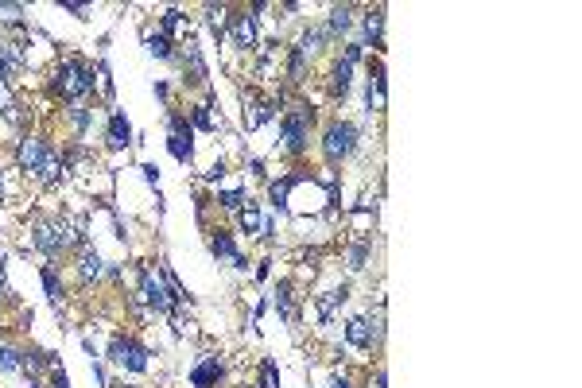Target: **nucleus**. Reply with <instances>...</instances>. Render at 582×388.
I'll use <instances>...</instances> for the list:
<instances>
[{"label": "nucleus", "instance_id": "9b49d317", "mask_svg": "<svg viewBox=\"0 0 582 388\" xmlns=\"http://www.w3.org/2000/svg\"><path fill=\"white\" fill-rule=\"evenodd\" d=\"M101 272H105V264H101V256L93 253L90 245H85L82 253H78V276H82V279H97Z\"/></svg>", "mask_w": 582, "mask_h": 388}, {"label": "nucleus", "instance_id": "f257e3e1", "mask_svg": "<svg viewBox=\"0 0 582 388\" xmlns=\"http://www.w3.org/2000/svg\"><path fill=\"white\" fill-rule=\"evenodd\" d=\"M51 85H54L59 97H66V101H74V105H78V97L93 90V66H90V62H82V59H66L59 70H54Z\"/></svg>", "mask_w": 582, "mask_h": 388}, {"label": "nucleus", "instance_id": "c9c22d12", "mask_svg": "<svg viewBox=\"0 0 582 388\" xmlns=\"http://www.w3.org/2000/svg\"><path fill=\"white\" fill-rule=\"evenodd\" d=\"M276 295H279V299H276V307L284 310V315H291V295H287V284H279V291H276Z\"/></svg>", "mask_w": 582, "mask_h": 388}, {"label": "nucleus", "instance_id": "473e14b6", "mask_svg": "<svg viewBox=\"0 0 582 388\" xmlns=\"http://www.w3.org/2000/svg\"><path fill=\"white\" fill-rule=\"evenodd\" d=\"M260 388H279V372H276V361H264V380H260Z\"/></svg>", "mask_w": 582, "mask_h": 388}, {"label": "nucleus", "instance_id": "e433bc0d", "mask_svg": "<svg viewBox=\"0 0 582 388\" xmlns=\"http://www.w3.org/2000/svg\"><path fill=\"white\" fill-rule=\"evenodd\" d=\"M51 388H70V377L62 369H51Z\"/></svg>", "mask_w": 582, "mask_h": 388}, {"label": "nucleus", "instance_id": "bb28decb", "mask_svg": "<svg viewBox=\"0 0 582 388\" xmlns=\"http://www.w3.org/2000/svg\"><path fill=\"white\" fill-rule=\"evenodd\" d=\"M380 28H384V12L377 8V12H369V16H365V35H369L372 43H380Z\"/></svg>", "mask_w": 582, "mask_h": 388}, {"label": "nucleus", "instance_id": "c756f323", "mask_svg": "<svg viewBox=\"0 0 582 388\" xmlns=\"http://www.w3.org/2000/svg\"><path fill=\"white\" fill-rule=\"evenodd\" d=\"M147 51H152L155 59H171V39L167 35H147Z\"/></svg>", "mask_w": 582, "mask_h": 388}, {"label": "nucleus", "instance_id": "4be33fe9", "mask_svg": "<svg viewBox=\"0 0 582 388\" xmlns=\"http://www.w3.org/2000/svg\"><path fill=\"white\" fill-rule=\"evenodd\" d=\"M23 365H28L31 372L35 369H54V357L47 353V349H28V353H23Z\"/></svg>", "mask_w": 582, "mask_h": 388}, {"label": "nucleus", "instance_id": "1a4fd4ad", "mask_svg": "<svg viewBox=\"0 0 582 388\" xmlns=\"http://www.w3.org/2000/svg\"><path fill=\"white\" fill-rule=\"evenodd\" d=\"M233 39H237V47H256V16H233Z\"/></svg>", "mask_w": 582, "mask_h": 388}, {"label": "nucleus", "instance_id": "a878e982", "mask_svg": "<svg viewBox=\"0 0 582 388\" xmlns=\"http://www.w3.org/2000/svg\"><path fill=\"white\" fill-rule=\"evenodd\" d=\"M272 113H276V105H272V101H264V105H253V113H245V128H256V124L268 121Z\"/></svg>", "mask_w": 582, "mask_h": 388}, {"label": "nucleus", "instance_id": "20e7f679", "mask_svg": "<svg viewBox=\"0 0 582 388\" xmlns=\"http://www.w3.org/2000/svg\"><path fill=\"white\" fill-rule=\"evenodd\" d=\"M109 357H113L116 365H124V369H132V372H144L147 369V349L140 346V341H132V338H113Z\"/></svg>", "mask_w": 582, "mask_h": 388}, {"label": "nucleus", "instance_id": "f8f14e48", "mask_svg": "<svg viewBox=\"0 0 582 388\" xmlns=\"http://www.w3.org/2000/svg\"><path fill=\"white\" fill-rule=\"evenodd\" d=\"M128 144H132L128 121H124L121 113H113V116H109V147H128Z\"/></svg>", "mask_w": 582, "mask_h": 388}, {"label": "nucleus", "instance_id": "393cba45", "mask_svg": "<svg viewBox=\"0 0 582 388\" xmlns=\"http://www.w3.org/2000/svg\"><path fill=\"white\" fill-rule=\"evenodd\" d=\"M0 369H4V372H20L23 369V357L16 353L12 346H0Z\"/></svg>", "mask_w": 582, "mask_h": 388}, {"label": "nucleus", "instance_id": "a211bd4d", "mask_svg": "<svg viewBox=\"0 0 582 388\" xmlns=\"http://www.w3.org/2000/svg\"><path fill=\"white\" fill-rule=\"evenodd\" d=\"M260 225H264V217H260V210H256V202L241 206V229H245V233H260Z\"/></svg>", "mask_w": 582, "mask_h": 388}, {"label": "nucleus", "instance_id": "423d86ee", "mask_svg": "<svg viewBox=\"0 0 582 388\" xmlns=\"http://www.w3.org/2000/svg\"><path fill=\"white\" fill-rule=\"evenodd\" d=\"M43 155H47V140H39V136H23L20 147H16V163H20L23 171H39Z\"/></svg>", "mask_w": 582, "mask_h": 388}, {"label": "nucleus", "instance_id": "58836bf2", "mask_svg": "<svg viewBox=\"0 0 582 388\" xmlns=\"http://www.w3.org/2000/svg\"><path fill=\"white\" fill-rule=\"evenodd\" d=\"M140 171H144V178H147V183H159V171H155L152 163H144V167H140Z\"/></svg>", "mask_w": 582, "mask_h": 388}, {"label": "nucleus", "instance_id": "4468645a", "mask_svg": "<svg viewBox=\"0 0 582 388\" xmlns=\"http://www.w3.org/2000/svg\"><path fill=\"white\" fill-rule=\"evenodd\" d=\"M62 171H66V163H62L59 155H51V152H47V155H43V163H39V171H35V175H39V183H54V178H59Z\"/></svg>", "mask_w": 582, "mask_h": 388}, {"label": "nucleus", "instance_id": "39448f33", "mask_svg": "<svg viewBox=\"0 0 582 388\" xmlns=\"http://www.w3.org/2000/svg\"><path fill=\"white\" fill-rule=\"evenodd\" d=\"M140 295H144V299L152 303L155 310H163V315H167V310L175 307V295H171L167 287H163V284H159V279H155L147 268H140Z\"/></svg>", "mask_w": 582, "mask_h": 388}, {"label": "nucleus", "instance_id": "f03ea898", "mask_svg": "<svg viewBox=\"0 0 582 388\" xmlns=\"http://www.w3.org/2000/svg\"><path fill=\"white\" fill-rule=\"evenodd\" d=\"M310 121H315V113H310L307 105H295L291 113L284 116V147L291 155H299L303 147H307L310 140Z\"/></svg>", "mask_w": 582, "mask_h": 388}, {"label": "nucleus", "instance_id": "7ed1b4c3", "mask_svg": "<svg viewBox=\"0 0 582 388\" xmlns=\"http://www.w3.org/2000/svg\"><path fill=\"white\" fill-rule=\"evenodd\" d=\"M357 147V128L349 121H338V124H330L326 128V136H322V152H326V159L330 163H338V159H346L349 152Z\"/></svg>", "mask_w": 582, "mask_h": 388}, {"label": "nucleus", "instance_id": "2f4dec72", "mask_svg": "<svg viewBox=\"0 0 582 388\" xmlns=\"http://www.w3.org/2000/svg\"><path fill=\"white\" fill-rule=\"evenodd\" d=\"M183 12H178V8H171L167 16H163V31H171V35H175V31H183Z\"/></svg>", "mask_w": 582, "mask_h": 388}, {"label": "nucleus", "instance_id": "b1692460", "mask_svg": "<svg viewBox=\"0 0 582 388\" xmlns=\"http://www.w3.org/2000/svg\"><path fill=\"white\" fill-rule=\"evenodd\" d=\"M322 39H326V31H307V35H303V43L295 47V51H299L303 59H307V54H318V51H322Z\"/></svg>", "mask_w": 582, "mask_h": 388}, {"label": "nucleus", "instance_id": "ddd939ff", "mask_svg": "<svg viewBox=\"0 0 582 388\" xmlns=\"http://www.w3.org/2000/svg\"><path fill=\"white\" fill-rule=\"evenodd\" d=\"M186 66H190V78H186V82H194V85L206 82V62H202V51L194 43H186Z\"/></svg>", "mask_w": 582, "mask_h": 388}, {"label": "nucleus", "instance_id": "9d476101", "mask_svg": "<svg viewBox=\"0 0 582 388\" xmlns=\"http://www.w3.org/2000/svg\"><path fill=\"white\" fill-rule=\"evenodd\" d=\"M346 338H349V346H357V349H369V346H372V326H369V318H349V326H346Z\"/></svg>", "mask_w": 582, "mask_h": 388}, {"label": "nucleus", "instance_id": "72a5a7b5", "mask_svg": "<svg viewBox=\"0 0 582 388\" xmlns=\"http://www.w3.org/2000/svg\"><path fill=\"white\" fill-rule=\"evenodd\" d=\"M217 202H222L225 210H241V206H245V198H241V190H225V194H222V198H217Z\"/></svg>", "mask_w": 582, "mask_h": 388}, {"label": "nucleus", "instance_id": "cd10ccee", "mask_svg": "<svg viewBox=\"0 0 582 388\" xmlns=\"http://www.w3.org/2000/svg\"><path fill=\"white\" fill-rule=\"evenodd\" d=\"M349 74H353V66L341 59L338 66H334V93H346V90H349Z\"/></svg>", "mask_w": 582, "mask_h": 388}, {"label": "nucleus", "instance_id": "0eeeda50", "mask_svg": "<svg viewBox=\"0 0 582 388\" xmlns=\"http://www.w3.org/2000/svg\"><path fill=\"white\" fill-rule=\"evenodd\" d=\"M210 248H214V256H222V260H229L233 268H241V272L248 268V260H245V256L237 253V245H233V237H229V233H225V229H217V233H214V241H210Z\"/></svg>", "mask_w": 582, "mask_h": 388}, {"label": "nucleus", "instance_id": "4c0bfd02", "mask_svg": "<svg viewBox=\"0 0 582 388\" xmlns=\"http://www.w3.org/2000/svg\"><path fill=\"white\" fill-rule=\"evenodd\" d=\"M291 78H303V54L299 51L291 54Z\"/></svg>", "mask_w": 582, "mask_h": 388}, {"label": "nucleus", "instance_id": "6e6552de", "mask_svg": "<svg viewBox=\"0 0 582 388\" xmlns=\"http://www.w3.org/2000/svg\"><path fill=\"white\" fill-rule=\"evenodd\" d=\"M217 377H222V361H217V357H206L202 365H194L190 384H194V388H214Z\"/></svg>", "mask_w": 582, "mask_h": 388}, {"label": "nucleus", "instance_id": "2eb2a0df", "mask_svg": "<svg viewBox=\"0 0 582 388\" xmlns=\"http://www.w3.org/2000/svg\"><path fill=\"white\" fill-rule=\"evenodd\" d=\"M295 183H299V175H291V178H279V183H272V186H268V194H272V206H276L279 214H284V210H287V190H291Z\"/></svg>", "mask_w": 582, "mask_h": 388}, {"label": "nucleus", "instance_id": "a19ab883", "mask_svg": "<svg viewBox=\"0 0 582 388\" xmlns=\"http://www.w3.org/2000/svg\"><path fill=\"white\" fill-rule=\"evenodd\" d=\"M330 388H349V380H346V377H334V380H330Z\"/></svg>", "mask_w": 582, "mask_h": 388}, {"label": "nucleus", "instance_id": "c85d7f7f", "mask_svg": "<svg viewBox=\"0 0 582 388\" xmlns=\"http://www.w3.org/2000/svg\"><path fill=\"white\" fill-rule=\"evenodd\" d=\"M365 260H369V241H357V245L349 248V268L361 272V268H365Z\"/></svg>", "mask_w": 582, "mask_h": 388}, {"label": "nucleus", "instance_id": "412c9836", "mask_svg": "<svg viewBox=\"0 0 582 388\" xmlns=\"http://www.w3.org/2000/svg\"><path fill=\"white\" fill-rule=\"evenodd\" d=\"M194 128H202V132L217 128V121H214V105H210V101H202V105H194Z\"/></svg>", "mask_w": 582, "mask_h": 388}, {"label": "nucleus", "instance_id": "37998d69", "mask_svg": "<svg viewBox=\"0 0 582 388\" xmlns=\"http://www.w3.org/2000/svg\"><path fill=\"white\" fill-rule=\"evenodd\" d=\"M0 291H4V279H0Z\"/></svg>", "mask_w": 582, "mask_h": 388}, {"label": "nucleus", "instance_id": "f704fd0d", "mask_svg": "<svg viewBox=\"0 0 582 388\" xmlns=\"http://www.w3.org/2000/svg\"><path fill=\"white\" fill-rule=\"evenodd\" d=\"M206 16H210V28H214V31H222V28H225V8H214V4H210V8H206Z\"/></svg>", "mask_w": 582, "mask_h": 388}, {"label": "nucleus", "instance_id": "f3484780", "mask_svg": "<svg viewBox=\"0 0 582 388\" xmlns=\"http://www.w3.org/2000/svg\"><path fill=\"white\" fill-rule=\"evenodd\" d=\"M43 287H47V295H51V303H59L62 299V279H59V272H54V264H43Z\"/></svg>", "mask_w": 582, "mask_h": 388}, {"label": "nucleus", "instance_id": "7c9ffc66", "mask_svg": "<svg viewBox=\"0 0 582 388\" xmlns=\"http://www.w3.org/2000/svg\"><path fill=\"white\" fill-rule=\"evenodd\" d=\"M70 121H74L78 132H85V128H90V109H85V105H70Z\"/></svg>", "mask_w": 582, "mask_h": 388}, {"label": "nucleus", "instance_id": "5701e85b", "mask_svg": "<svg viewBox=\"0 0 582 388\" xmlns=\"http://www.w3.org/2000/svg\"><path fill=\"white\" fill-rule=\"evenodd\" d=\"M349 16H353V8H349V4L330 8V31H334V35H341V31L349 28Z\"/></svg>", "mask_w": 582, "mask_h": 388}, {"label": "nucleus", "instance_id": "ea45409f", "mask_svg": "<svg viewBox=\"0 0 582 388\" xmlns=\"http://www.w3.org/2000/svg\"><path fill=\"white\" fill-rule=\"evenodd\" d=\"M62 8H66V12H74V16H85V4H70V0H66Z\"/></svg>", "mask_w": 582, "mask_h": 388}, {"label": "nucleus", "instance_id": "dca6fc26", "mask_svg": "<svg viewBox=\"0 0 582 388\" xmlns=\"http://www.w3.org/2000/svg\"><path fill=\"white\" fill-rule=\"evenodd\" d=\"M167 152L175 155L178 163H190V155H194V147H190V136H175V132H171V136H167Z\"/></svg>", "mask_w": 582, "mask_h": 388}, {"label": "nucleus", "instance_id": "aec40b11", "mask_svg": "<svg viewBox=\"0 0 582 388\" xmlns=\"http://www.w3.org/2000/svg\"><path fill=\"white\" fill-rule=\"evenodd\" d=\"M346 295H349V287H338V291H326L322 299H318V315H322V318H330V315H334V307H338V303H346Z\"/></svg>", "mask_w": 582, "mask_h": 388}, {"label": "nucleus", "instance_id": "79ce46f5", "mask_svg": "<svg viewBox=\"0 0 582 388\" xmlns=\"http://www.w3.org/2000/svg\"><path fill=\"white\" fill-rule=\"evenodd\" d=\"M0 198H4V178H0Z\"/></svg>", "mask_w": 582, "mask_h": 388}, {"label": "nucleus", "instance_id": "6ab92c4d", "mask_svg": "<svg viewBox=\"0 0 582 388\" xmlns=\"http://www.w3.org/2000/svg\"><path fill=\"white\" fill-rule=\"evenodd\" d=\"M372 109H384V70L377 66V74H372V85H369V113Z\"/></svg>", "mask_w": 582, "mask_h": 388}]
</instances>
